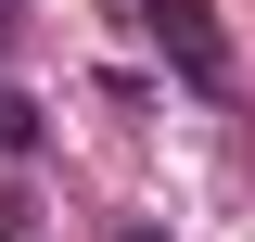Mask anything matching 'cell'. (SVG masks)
<instances>
[{
  "instance_id": "cell-1",
  "label": "cell",
  "mask_w": 255,
  "mask_h": 242,
  "mask_svg": "<svg viewBox=\"0 0 255 242\" xmlns=\"http://www.w3.org/2000/svg\"><path fill=\"white\" fill-rule=\"evenodd\" d=\"M140 26H153V51L179 64L191 90H230V38L204 26V0H140Z\"/></svg>"
},
{
  "instance_id": "cell-2",
  "label": "cell",
  "mask_w": 255,
  "mask_h": 242,
  "mask_svg": "<svg viewBox=\"0 0 255 242\" xmlns=\"http://www.w3.org/2000/svg\"><path fill=\"white\" fill-rule=\"evenodd\" d=\"M0 153H38V102L26 90H0Z\"/></svg>"
}]
</instances>
